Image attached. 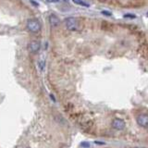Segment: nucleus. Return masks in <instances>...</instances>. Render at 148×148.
Masks as SVG:
<instances>
[{"label":"nucleus","instance_id":"1","mask_svg":"<svg viewBox=\"0 0 148 148\" xmlns=\"http://www.w3.org/2000/svg\"><path fill=\"white\" fill-rule=\"evenodd\" d=\"M65 23H66L68 30L69 31L75 32V31L80 30V21H79V20L76 18H74V17L67 18L66 21H65Z\"/></svg>","mask_w":148,"mask_h":148},{"label":"nucleus","instance_id":"2","mask_svg":"<svg viewBox=\"0 0 148 148\" xmlns=\"http://www.w3.org/2000/svg\"><path fill=\"white\" fill-rule=\"evenodd\" d=\"M27 28L32 32H38L41 30V24L35 18H30L27 21Z\"/></svg>","mask_w":148,"mask_h":148},{"label":"nucleus","instance_id":"3","mask_svg":"<svg viewBox=\"0 0 148 148\" xmlns=\"http://www.w3.org/2000/svg\"><path fill=\"white\" fill-rule=\"evenodd\" d=\"M136 121L138 125L142 128H148V115L147 114H141L139 115Z\"/></svg>","mask_w":148,"mask_h":148},{"label":"nucleus","instance_id":"4","mask_svg":"<svg viewBox=\"0 0 148 148\" xmlns=\"http://www.w3.org/2000/svg\"><path fill=\"white\" fill-rule=\"evenodd\" d=\"M112 127L115 129V130H118V131H122L124 130L125 126H126V124H125V121L121 119H115L112 120Z\"/></svg>","mask_w":148,"mask_h":148},{"label":"nucleus","instance_id":"5","mask_svg":"<svg viewBox=\"0 0 148 148\" xmlns=\"http://www.w3.org/2000/svg\"><path fill=\"white\" fill-rule=\"evenodd\" d=\"M40 49V43L38 41H32L29 45V50L32 53H36L38 52Z\"/></svg>","mask_w":148,"mask_h":148},{"label":"nucleus","instance_id":"6","mask_svg":"<svg viewBox=\"0 0 148 148\" xmlns=\"http://www.w3.org/2000/svg\"><path fill=\"white\" fill-rule=\"evenodd\" d=\"M49 22L53 27H57V26L59 25L60 21H59V18H58V16L54 15V14H51V15L49 16Z\"/></svg>","mask_w":148,"mask_h":148},{"label":"nucleus","instance_id":"7","mask_svg":"<svg viewBox=\"0 0 148 148\" xmlns=\"http://www.w3.org/2000/svg\"><path fill=\"white\" fill-rule=\"evenodd\" d=\"M72 1L76 5H79V6H82V7H84V8H89L90 7V4L84 2L83 0H72Z\"/></svg>","mask_w":148,"mask_h":148},{"label":"nucleus","instance_id":"8","mask_svg":"<svg viewBox=\"0 0 148 148\" xmlns=\"http://www.w3.org/2000/svg\"><path fill=\"white\" fill-rule=\"evenodd\" d=\"M125 18H136L135 15H133V14H126V15L124 16Z\"/></svg>","mask_w":148,"mask_h":148},{"label":"nucleus","instance_id":"9","mask_svg":"<svg viewBox=\"0 0 148 148\" xmlns=\"http://www.w3.org/2000/svg\"><path fill=\"white\" fill-rule=\"evenodd\" d=\"M39 64H40V69H45V61H44V60H41Z\"/></svg>","mask_w":148,"mask_h":148},{"label":"nucleus","instance_id":"10","mask_svg":"<svg viewBox=\"0 0 148 148\" xmlns=\"http://www.w3.org/2000/svg\"><path fill=\"white\" fill-rule=\"evenodd\" d=\"M102 14H104L106 16H111V13L108 11H102Z\"/></svg>","mask_w":148,"mask_h":148},{"label":"nucleus","instance_id":"11","mask_svg":"<svg viewBox=\"0 0 148 148\" xmlns=\"http://www.w3.org/2000/svg\"><path fill=\"white\" fill-rule=\"evenodd\" d=\"M46 1L49 3H58V2H59V0H46Z\"/></svg>","mask_w":148,"mask_h":148},{"label":"nucleus","instance_id":"12","mask_svg":"<svg viewBox=\"0 0 148 148\" xmlns=\"http://www.w3.org/2000/svg\"><path fill=\"white\" fill-rule=\"evenodd\" d=\"M82 147H89V146H90V145H89V143H82Z\"/></svg>","mask_w":148,"mask_h":148},{"label":"nucleus","instance_id":"13","mask_svg":"<svg viewBox=\"0 0 148 148\" xmlns=\"http://www.w3.org/2000/svg\"><path fill=\"white\" fill-rule=\"evenodd\" d=\"M32 4H34V6H38V3H36V2H34V1H31Z\"/></svg>","mask_w":148,"mask_h":148},{"label":"nucleus","instance_id":"14","mask_svg":"<svg viewBox=\"0 0 148 148\" xmlns=\"http://www.w3.org/2000/svg\"><path fill=\"white\" fill-rule=\"evenodd\" d=\"M64 1H66V2H69V0H64Z\"/></svg>","mask_w":148,"mask_h":148},{"label":"nucleus","instance_id":"15","mask_svg":"<svg viewBox=\"0 0 148 148\" xmlns=\"http://www.w3.org/2000/svg\"><path fill=\"white\" fill-rule=\"evenodd\" d=\"M147 16H148V13H147Z\"/></svg>","mask_w":148,"mask_h":148},{"label":"nucleus","instance_id":"16","mask_svg":"<svg viewBox=\"0 0 148 148\" xmlns=\"http://www.w3.org/2000/svg\"><path fill=\"white\" fill-rule=\"evenodd\" d=\"M26 148H29V147H26Z\"/></svg>","mask_w":148,"mask_h":148}]
</instances>
